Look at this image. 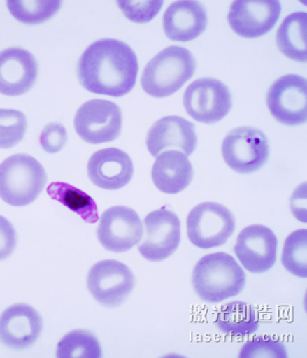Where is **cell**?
<instances>
[{
	"instance_id": "obj_25",
	"label": "cell",
	"mask_w": 307,
	"mask_h": 358,
	"mask_svg": "<svg viewBox=\"0 0 307 358\" xmlns=\"http://www.w3.org/2000/svg\"><path fill=\"white\" fill-rule=\"evenodd\" d=\"M283 266L291 275L307 278V231L298 229L287 236L283 247Z\"/></svg>"
},
{
	"instance_id": "obj_2",
	"label": "cell",
	"mask_w": 307,
	"mask_h": 358,
	"mask_svg": "<svg viewBox=\"0 0 307 358\" xmlns=\"http://www.w3.org/2000/svg\"><path fill=\"white\" fill-rule=\"evenodd\" d=\"M192 286L202 301L222 303L242 293L246 273L235 258L224 252L203 256L192 273Z\"/></svg>"
},
{
	"instance_id": "obj_26",
	"label": "cell",
	"mask_w": 307,
	"mask_h": 358,
	"mask_svg": "<svg viewBox=\"0 0 307 358\" xmlns=\"http://www.w3.org/2000/svg\"><path fill=\"white\" fill-rule=\"evenodd\" d=\"M6 6L10 14L17 21L27 25H36L48 21L59 12L62 2L57 0H46V1L10 0L6 2Z\"/></svg>"
},
{
	"instance_id": "obj_5",
	"label": "cell",
	"mask_w": 307,
	"mask_h": 358,
	"mask_svg": "<svg viewBox=\"0 0 307 358\" xmlns=\"http://www.w3.org/2000/svg\"><path fill=\"white\" fill-rule=\"evenodd\" d=\"M235 229V216L229 208L218 203H201L187 217V238L201 249L224 246Z\"/></svg>"
},
{
	"instance_id": "obj_15",
	"label": "cell",
	"mask_w": 307,
	"mask_h": 358,
	"mask_svg": "<svg viewBox=\"0 0 307 358\" xmlns=\"http://www.w3.org/2000/svg\"><path fill=\"white\" fill-rule=\"evenodd\" d=\"M38 64L34 55L21 48L0 52V94L6 96L25 94L36 83Z\"/></svg>"
},
{
	"instance_id": "obj_12",
	"label": "cell",
	"mask_w": 307,
	"mask_h": 358,
	"mask_svg": "<svg viewBox=\"0 0 307 358\" xmlns=\"http://www.w3.org/2000/svg\"><path fill=\"white\" fill-rule=\"evenodd\" d=\"M97 236L101 246L113 253H124L134 248L143 236V223L131 208H109L99 218Z\"/></svg>"
},
{
	"instance_id": "obj_28",
	"label": "cell",
	"mask_w": 307,
	"mask_h": 358,
	"mask_svg": "<svg viewBox=\"0 0 307 358\" xmlns=\"http://www.w3.org/2000/svg\"><path fill=\"white\" fill-rule=\"evenodd\" d=\"M240 358H286L288 350L278 338L269 335L255 337L243 345L240 350Z\"/></svg>"
},
{
	"instance_id": "obj_30",
	"label": "cell",
	"mask_w": 307,
	"mask_h": 358,
	"mask_svg": "<svg viewBox=\"0 0 307 358\" xmlns=\"http://www.w3.org/2000/svg\"><path fill=\"white\" fill-rule=\"evenodd\" d=\"M68 141L66 128L61 123H50L41 131L39 143L42 149L48 154H56L61 151Z\"/></svg>"
},
{
	"instance_id": "obj_9",
	"label": "cell",
	"mask_w": 307,
	"mask_h": 358,
	"mask_svg": "<svg viewBox=\"0 0 307 358\" xmlns=\"http://www.w3.org/2000/svg\"><path fill=\"white\" fill-rule=\"evenodd\" d=\"M122 121L118 105L106 99H92L77 110L74 127L85 143L99 145L111 143L120 136Z\"/></svg>"
},
{
	"instance_id": "obj_13",
	"label": "cell",
	"mask_w": 307,
	"mask_h": 358,
	"mask_svg": "<svg viewBox=\"0 0 307 358\" xmlns=\"http://www.w3.org/2000/svg\"><path fill=\"white\" fill-rule=\"evenodd\" d=\"M280 13L278 0H238L231 3L227 22L238 36L258 38L273 30Z\"/></svg>"
},
{
	"instance_id": "obj_19",
	"label": "cell",
	"mask_w": 307,
	"mask_h": 358,
	"mask_svg": "<svg viewBox=\"0 0 307 358\" xmlns=\"http://www.w3.org/2000/svg\"><path fill=\"white\" fill-rule=\"evenodd\" d=\"M207 24L206 8L194 0L173 2L163 15L165 35L173 41H194L206 30Z\"/></svg>"
},
{
	"instance_id": "obj_31",
	"label": "cell",
	"mask_w": 307,
	"mask_h": 358,
	"mask_svg": "<svg viewBox=\"0 0 307 358\" xmlns=\"http://www.w3.org/2000/svg\"><path fill=\"white\" fill-rule=\"evenodd\" d=\"M17 231L10 220L0 215V262L12 255L17 246Z\"/></svg>"
},
{
	"instance_id": "obj_21",
	"label": "cell",
	"mask_w": 307,
	"mask_h": 358,
	"mask_svg": "<svg viewBox=\"0 0 307 358\" xmlns=\"http://www.w3.org/2000/svg\"><path fill=\"white\" fill-rule=\"evenodd\" d=\"M306 13H293L285 17L276 36L280 52L292 61L306 63Z\"/></svg>"
},
{
	"instance_id": "obj_22",
	"label": "cell",
	"mask_w": 307,
	"mask_h": 358,
	"mask_svg": "<svg viewBox=\"0 0 307 358\" xmlns=\"http://www.w3.org/2000/svg\"><path fill=\"white\" fill-rule=\"evenodd\" d=\"M215 324L227 335L245 337L257 331L259 318L255 308L250 304L233 301L220 308Z\"/></svg>"
},
{
	"instance_id": "obj_1",
	"label": "cell",
	"mask_w": 307,
	"mask_h": 358,
	"mask_svg": "<svg viewBox=\"0 0 307 358\" xmlns=\"http://www.w3.org/2000/svg\"><path fill=\"white\" fill-rule=\"evenodd\" d=\"M138 73L136 52L125 42L101 39L90 44L77 65L79 83L88 92L122 97L134 90Z\"/></svg>"
},
{
	"instance_id": "obj_14",
	"label": "cell",
	"mask_w": 307,
	"mask_h": 358,
	"mask_svg": "<svg viewBox=\"0 0 307 358\" xmlns=\"http://www.w3.org/2000/svg\"><path fill=\"white\" fill-rule=\"evenodd\" d=\"M277 236L269 227L253 224L238 234L234 251L238 262L251 273H264L277 262Z\"/></svg>"
},
{
	"instance_id": "obj_24",
	"label": "cell",
	"mask_w": 307,
	"mask_h": 358,
	"mask_svg": "<svg viewBox=\"0 0 307 358\" xmlns=\"http://www.w3.org/2000/svg\"><path fill=\"white\" fill-rule=\"evenodd\" d=\"M101 355V343L90 331H70L57 344V357L59 358H99Z\"/></svg>"
},
{
	"instance_id": "obj_6",
	"label": "cell",
	"mask_w": 307,
	"mask_h": 358,
	"mask_svg": "<svg viewBox=\"0 0 307 358\" xmlns=\"http://www.w3.org/2000/svg\"><path fill=\"white\" fill-rule=\"evenodd\" d=\"M222 154L224 162L233 171L254 173L269 160V141L262 130L242 126L227 134L222 141Z\"/></svg>"
},
{
	"instance_id": "obj_18",
	"label": "cell",
	"mask_w": 307,
	"mask_h": 358,
	"mask_svg": "<svg viewBox=\"0 0 307 358\" xmlns=\"http://www.w3.org/2000/svg\"><path fill=\"white\" fill-rule=\"evenodd\" d=\"M148 151L157 157L165 150L178 149L185 156H191L198 145L196 128L193 123L180 116L159 119L148 132Z\"/></svg>"
},
{
	"instance_id": "obj_8",
	"label": "cell",
	"mask_w": 307,
	"mask_h": 358,
	"mask_svg": "<svg viewBox=\"0 0 307 358\" xmlns=\"http://www.w3.org/2000/svg\"><path fill=\"white\" fill-rule=\"evenodd\" d=\"M86 285L97 302L108 308H115L129 297L136 286V278L124 263L101 260L88 271Z\"/></svg>"
},
{
	"instance_id": "obj_16",
	"label": "cell",
	"mask_w": 307,
	"mask_h": 358,
	"mask_svg": "<svg viewBox=\"0 0 307 358\" xmlns=\"http://www.w3.org/2000/svg\"><path fill=\"white\" fill-rule=\"evenodd\" d=\"M134 163L127 152L116 148L99 150L90 157L87 174L99 189L117 191L134 178Z\"/></svg>"
},
{
	"instance_id": "obj_17",
	"label": "cell",
	"mask_w": 307,
	"mask_h": 358,
	"mask_svg": "<svg viewBox=\"0 0 307 358\" xmlns=\"http://www.w3.org/2000/svg\"><path fill=\"white\" fill-rule=\"evenodd\" d=\"M42 328L36 309L25 303L12 305L0 315V342L17 350L29 348L38 339Z\"/></svg>"
},
{
	"instance_id": "obj_23",
	"label": "cell",
	"mask_w": 307,
	"mask_h": 358,
	"mask_svg": "<svg viewBox=\"0 0 307 358\" xmlns=\"http://www.w3.org/2000/svg\"><path fill=\"white\" fill-rule=\"evenodd\" d=\"M48 194L52 200L61 203L71 211L78 214L85 222L97 223L99 220L96 201L81 189L69 183L52 182L48 187Z\"/></svg>"
},
{
	"instance_id": "obj_20",
	"label": "cell",
	"mask_w": 307,
	"mask_h": 358,
	"mask_svg": "<svg viewBox=\"0 0 307 358\" xmlns=\"http://www.w3.org/2000/svg\"><path fill=\"white\" fill-rule=\"evenodd\" d=\"M155 187L168 194L185 191L194 178V168L187 156L176 150H168L157 156L151 172Z\"/></svg>"
},
{
	"instance_id": "obj_4",
	"label": "cell",
	"mask_w": 307,
	"mask_h": 358,
	"mask_svg": "<svg viewBox=\"0 0 307 358\" xmlns=\"http://www.w3.org/2000/svg\"><path fill=\"white\" fill-rule=\"evenodd\" d=\"M46 182L43 166L30 155H13L0 164V198L10 206L34 202Z\"/></svg>"
},
{
	"instance_id": "obj_7",
	"label": "cell",
	"mask_w": 307,
	"mask_h": 358,
	"mask_svg": "<svg viewBox=\"0 0 307 358\" xmlns=\"http://www.w3.org/2000/svg\"><path fill=\"white\" fill-rule=\"evenodd\" d=\"M183 107L197 122L215 124L229 114L233 99L229 87L211 77L190 84L183 94Z\"/></svg>"
},
{
	"instance_id": "obj_3",
	"label": "cell",
	"mask_w": 307,
	"mask_h": 358,
	"mask_svg": "<svg viewBox=\"0 0 307 358\" xmlns=\"http://www.w3.org/2000/svg\"><path fill=\"white\" fill-rule=\"evenodd\" d=\"M197 68L192 52L182 46H168L147 64L141 74L143 92L156 99L176 94L193 77Z\"/></svg>"
},
{
	"instance_id": "obj_11",
	"label": "cell",
	"mask_w": 307,
	"mask_h": 358,
	"mask_svg": "<svg viewBox=\"0 0 307 358\" xmlns=\"http://www.w3.org/2000/svg\"><path fill=\"white\" fill-rule=\"evenodd\" d=\"M266 105L280 124H304L307 120L306 79L295 74L280 77L267 92Z\"/></svg>"
},
{
	"instance_id": "obj_29",
	"label": "cell",
	"mask_w": 307,
	"mask_h": 358,
	"mask_svg": "<svg viewBox=\"0 0 307 358\" xmlns=\"http://www.w3.org/2000/svg\"><path fill=\"white\" fill-rule=\"evenodd\" d=\"M118 6L128 20L143 24L152 21L159 14L163 1H118Z\"/></svg>"
},
{
	"instance_id": "obj_10",
	"label": "cell",
	"mask_w": 307,
	"mask_h": 358,
	"mask_svg": "<svg viewBox=\"0 0 307 358\" xmlns=\"http://www.w3.org/2000/svg\"><path fill=\"white\" fill-rule=\"evenodd\" d=\"M145 238L138 252L148 262H164L176 253L182 240L180 218L166 207L155 210L143 220Z\"/></svg>"
},
{
	"instance_id": "obj_27",
	"label": "cell",
	"mask_w": 307,
	"mask_h": 358,
	"mask_svg": "<svg viewBox=\"0 0 307 358\" xmlns=\"http://www.w3.org/2000/svg\"><path fill=\"white\" fill-rule=\"evenodd\" d=\"M27 118L17 110L0 109V149H10L25 136Z\"/></svg>"
}]
</instances>
